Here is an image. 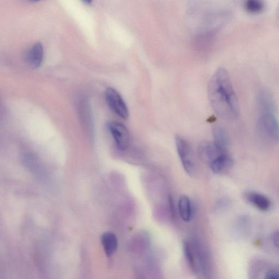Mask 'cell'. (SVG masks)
<instances>
[{
  "mask_svg": "<svg viewBox=\"0 0 279 279\" xmlns=\"http://www.w3.org/2000/svg\"><path fill=\"white\" fill-rule=\"evenodd\" d=\"M208 96L213 109L225 120H234L239 115V105L228 72L219 68L212 77Z\"/></svg>",
  "mask_w": 279,
  "mask_h": 279,
  "instance_id": "obj_1",
  "label": "cell"
},
{
  "mask_svg": "<svg viewBox=\"0 0 279 279\" xmlns=\"http://www.w3.org/2000/svg\"><path fill=\"white\" fill-rule=\"evenodd\" d=\"M257 127L260 133L272 142L279 143V122L274 110L260 112Z\"/></svg>",
  "mask_w": 279,
  "mask_h": 279,
  "instance_id": "obj_2",
  "label": "cell"
},
{
  "mask_svg": "<svg viewBox=\"0 0 279 279\" xmlns=\"http://www.w3.org/2000/svg\"><path fill=\"white\" fill-rule=\"evenodd\" d=\"M175 143L178 154L184 170L189 175L194 174L195 163L193 151L188 141L181 135H176Z\"/></svg>",
  "mask_w": 279,
  "mask_h": 279,
  "instance_id": "obj_3",
  "label": "cell"
},
{
  "mask_svg": "<svg viewBox=\"0 0 279 279\" xmlns=\"http://www.w3.org/2000/svg\"><path fill=\"white\" fill-rule=\"evenodd\" d=\"M106 102L116 115L123 119H127L129 111L123 98L114 89L108 88L105 92Z\"/></svg>",
  "mask_w": 279,
  "mask_h": 279,
  "instance_id": "obj_4",
  "label": "cell"
},
{
  "mask_svg": "<svg viewBox=\"0 0 279 279\" xmlns=\"http://www.w3.org/2000/svg\"><path fill=\"white\" fill-rule=\"evenodd\" d=\"M107 126L117 148L121 151L127 150L130 144V136L127 128L122 123L115 121L109 122Z\"/></svg>",
  "mask_w": 279,
  "mask_h": 279,
  "instance_id": "obj_5",
  "label": "cell"
},
{
  "mask_svg": "<svg viewBox=\"0 0 279 279\" xmlns=\"http://www.w3.org/2000/svg\"><path fill=\"white\" fill-rule=\"evenodd\" d=\"M210 164L212 171L219 174L230 170L233 166L234 161L227 151L218 155Z\"/></svg>",
  "mask_w": 279,
  "mask_h": 279,
  "instance_id": "obj_6",
  "label": "cell"
},
{
  "mask_svg": "<svg viewBox=\"0 0 279 279\" xmlns=\"http://www.w3.org/2000/svg\"><path fill=\"white\" fill-rule=\"evenodd\" d=\"M178 210L182 220L185 222L191 221L193 217V206L190 199L187 195H182L178 201Z\"/></svg>",
  "mask_w": 279,
  "mask_h": 279,
  "instance_id": "obj_7",
  "label": "cell"
},
{
  "mask_svg": "<svg viewBox=\"0 0 279 279\" xmlns=\"http://www.w3.org/2000/svg\"><path fill=\"white\" fill-rule=\"evenodd\" d=\"M43 58V48L41 43L35 44L28 52V61L33 68H38L41 66Z\"/></svg>",
  "mask_w": 279,
  "mask_h": 279,
  "instance_id": "obj_8",
  "label": "cell"
},
{
  "mask_svg": "<svg viewBox=\"0 0 279 279\" xmlns=\"http://www.w3.org/2000/svg\"><path fill=\"white\" fill-rule=\"evenodd\" d=\"M102 243L106 256L110 257L115 253L118 248V240L115 234L106 232L102 236Z\"/></svg>",
  "mask_w": 279,
  "mask_h": 279,
  "instance_id": "obj_9",
  "label": "cell"
},
{
  "mask_svg": "<svg viewBox=\"0 0 279 279\" xmlns=\"http://www.w3.org/2000/svg\"><path fill=\"white\" fill-rule=\"evenodd\" d=\"M245 197L247 201L259 210L267 211L270 207V202L269 199L262 194L255 192H248L245 194Z\"/></svg>",
  "mask_w": 279,
  "mask_h": 279,
  "instance_id": "obj_10",
  "label": "cell"
},
{
  "mask_svg": "<svg viewBox=\"0 0 279 279\" xmlns=\"http://www.w3.org/2000/svg\"><path fill=\"white\" fill-rule=\"evenodd\" d=\"M214 143L217 148L228 150V137L225 130L221 127H216L214 129Z\"/></svg>",
  "mask_w": 279,
  "mask_h": 279,
  "instance_id": "obj_11",
  "label": "cell"
},
{
  "mask_svg": "<svg viewBox=\"0 0 279 279\" xmlns=\"http://www.w3.org/2000/svg\"><path fill=\"white\" fill-rule=\"evenodd\" d=\"M244 8L246 11L252 15H258L264 9L262 0H245Z\"/></svg>",
  "mask_w": 279,
  "mask_h": 279,
  "instance_id": "obj_12",
  "label": "cell"
},
{
  "mask_svg": "<svg viewBox=\"0 0 279 279\" xmlns=\"http://www.w3.org/2000/svg\"><path fill=\"white\" fill-rule=\"evenodd\" d=\"M183 247L184 255L189 266L193 271H197L193 246L189 242H185Z\"/></svg>",
  "mask_w": 279,
  "mask_h": 279,
  "instance_id": "obj_13",
  "label": "cell"
},
{
  "mask_svg": "<svg viewBox=\"0 0 279 279\" xmlns=\"http://www.w3.org/2000/svg\"><path fill=\"white\" fill-rule=\"evenodd\" d=\"M265 277L267 279H279V271L276 270L269 271L265 275Z\"/></svg>",
  "mask_w": 279,
  "mask_h": 279,
  "instance_id": "obj_14",
  "label": "cell"
},
{
  "mask_svg": "<svg viewBox=\"0 0 279 279\" xmlns=\"http://www.w3.org/2000/svg\"><path fill=\"white\" fill-rule=\"evenodd\" d=\"M273 241L277 248L279 250V232H275L273 235Z\"/></svg>",
  "mask_w": 279,
  "mask_h": 279,
  "instance_id": "obj_15",
  "label": "cell"
},
{
  "mask_svg": "<svg viewBox=\"0 0 279 279\" xmlns=\"http://www.w3.org/2000/svg\"><path fill=\"white\" fill-rule=\"evenodd\" d=\"M82 1L86 4H90L92 0H82Z\"/></svg>",
  "mask_w": 279,
  "mask_h": 279,
  "instance_id": "obj_16",
  "label": "cell"
},
{
  "mask_svg": "<svg viewBox=\"0 0 279 279\" xmlns=\"http://www.w3.org/2000/svg\"><path fill=\"white\" fill-rule=\"evenodd\" d=\"M31 1H32V2H39V1H40V0H31Z\"/></svg>",
  "mask_w": 279,
  "mask_h": 279,
  "instance_id": "obj_17",
  "label": "cell"
}]
</instances>
